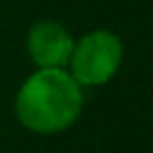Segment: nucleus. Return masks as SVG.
Masks as SVG:
<instances>
[{"label": "nucleus", "instance_id": "nucleus-1", "mask_svg": "<svg viewBox=\"0 0 153 153\" xmlns=\"http://www.w3.org/2000/svg\"><path fill=\"white\" fill-rule=\"evenodd\" d=\"M84 108L81 86L65 67L36 69L17 91V120L36 134H57L69 129Z\"/></svg>", "mask_w": 153, "mask_h": 153}, {"label": "nucleus", "instance_id": "nucleus-2", "mask_svg": "<svg viewBox=\"0 0 153 153\" xmlns=\"http://www.w3.org/2000/svg\"><path fill=\"white\" fill-rule=\"evenodd\" d=\"M122 57V38L110 29H93L74 41L67 72L79 86H103L117 74Z\"/></svg>", "mask_w": 153, "mask_h": 153}, {"label": "nucleus", "instance_id": "nucleus-3", "mask_svg": "<svg viewBox=\"0 0 153 153\" xmlns=\"http://www.w3.org/2000/svg\"><path fill=\"white\" fill-rule=\"evenodd\" d=\"M72 48L74 36L65 24L55 19H41L26 33V50L38 69H55V67L67 69Z\"/></svg>", "mask_w": 153, "mask_h": 153}]
</instances>
